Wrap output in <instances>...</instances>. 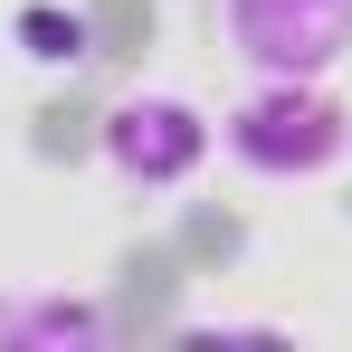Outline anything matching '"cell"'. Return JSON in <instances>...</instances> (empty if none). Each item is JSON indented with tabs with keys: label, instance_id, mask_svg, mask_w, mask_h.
I'll return each mask as SVG.
<instances>
[{
	"label": "cell",
	"instance_id": "obj_1",
	"mask_svg": "<svg viewBox=\"0 0 352 352\" xmlns=\"http://www.w3.org/2000/svg\"><path fill=\"white\" fill-rule=\"evenodd\" d=\"M219 153L257 181H324L352 162V105L333 76H257L219 115Z\"/></svg>",
	"mask_w": 352,
	"mask_h": 352
},
{
	"label": "cell",
	"instance_id": "obj_2",
	"mask_svg": "<svg viewBox=\"0 0 352 352\" xmlns=\"http://www.w3.org/2000/svg\"><path fill=\"white\" fill-rule=\"evenodd\" d=\"M219 153V115L181 86H124L115 105L96 115V162L133 190V200H172L210 172Z\"/></svg>",
	"mask_w": 352,
	"mask_h": 352
},
{
	"label": "cell",
	"instance_id": "obj_3",
	"mask_svg": "<svg viewBox=\"0 0 352 352\" xmlns=\"http://www.w3.org/2000/svg\"><path fill=\"white\" fill-rule=\"evenodd\" d=\"M219 29L248 76H333L352 58V0H219Z\"/></svg>",
	"mask_w": 352,
	"mask_h": 352
},
{
	"label": "cell",
	"instance_id": "obj_4",
	"mask_svg": "<svg viewBox=\"0 0 352 352\" xmlns=\"http://www.w3.org/2000/svg\"><path fill=\"white\" fill-rule=\"evenodd\" d=\"M0 343H115V314L96 305V295H58V286H19V295H0Z\"/></svg>",
	"mask_w": 352,
	"mask_h": 352
},
{
	"label": "cell",
	"instance_id": "obj_5",
	"mask_svg": "<svg viewBox=\"0 0 352 352\" xmlns=\"http://www.w3.org/2000/svg\"><path fill=\"white\" fill-rule=\"evenodd\" d=\"M10 48L38 67V76H76L96 58V10L86 0H19L10 10Z\"/></svg>",
	"mask_w": 352,
	"mask_h": 352
}]
</instances>
